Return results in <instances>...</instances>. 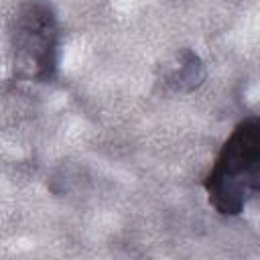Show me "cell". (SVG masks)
I'll use <instances>...</instances> for the list:
<instances>
[{
  "label": "cell",
  "mask_w": 260,
  "mask_h": 260,
  "mask_svg": "<svg viewBox=\"0 0 260 260\" xmlns=\"http://www.w3.org/2000/svg\"><path fill=\"white\" fill-rule=\"evenodd\" d=\"M12 69L18 79L49 81L59 65V22L43 2L20 4L10 26Z\"/></svg>",
  "instance_id": "obj_2"
},
{
  "label": "cell",
  "mask_w": 260,
  "mask_h": 260,
  "mask_svg": "<svg viewBox=\"0 0 260 260\" xmlns=\"http://www.w3.org/2000/svg\"><path fill=\"white\" fill-rule=\"evenodd\" d=\"M165 79L177 91H191V89L199 87L201 81L205 79V69H203L201 59L193 51L185 49L177 55V59L169 67Z\"/></svg>",
  "instance_id": "obj_3"
},
{
  "label": "cell",
  "mask_w": 260,
  "mask_h": 260,
  "mask_svg": "<svg viewBox=\"0 0 260 260\" xmlns=\"http://www.w3.org/2000/svg\"><path fill=\"white\" fill-rule=\"evenodd\" d=\"M260 185V122L242 120L223 142L203 187L209 203L221 215H238Z\"/></svg>",
  "instance_id": "obj_1"
}]
</instances>
